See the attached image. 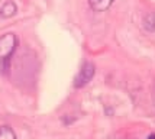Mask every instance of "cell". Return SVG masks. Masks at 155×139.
<instances>
[{"label":"cell","mask_w":155,"mask_h":139,"mask_svg":"<svg viewBox=\"0 0 155 139\" xmlns=\"http://www.w3.org/2000/svg\"><path fill=\"white\" fill-rule=\"evenodd\" d=\"M18 36L12 32L3 33L0 36V74H5L9 70L10 60L18 48Z\"/></svg>","instance_id":"cell-1"},{"label":"cell","mask_w":155,"mask_h":139,"mask_svg":"<svg viewBox=\"0 0 155 139\" xmlns=\"http://www.w3.org/2000/svg\"><path fill=\"white\" fill-rule=\"evenodd\" d=\"M96 74V67L93 62H84L83 64V67L80 68V71H78V74L75 75L74 78V87L75 88H81V87H84L86 84H88L90 81H91V78L94 77Z\"/></svg>","instance_id":"cell-2"},{"label":"cell","mask_w":155,"mask_h":139,"mask_svg":"<svg viewBox=\"0 0 155 139\" xmlns=\"http://www.w3.org/2000/svg\"><path fill=\"white\" fill-rule=\"evenodd\" d=\"M115 0H88V6L94 12H106Z\"/></svg>","instance_id":"cell-3"},{"label":"cell","mask_w":155,"mask_h":139,"mask_svg":"<svg viewBox=\"0 0 155 139\" xmlns=\"http://www.w3.org/2000/svg\"><path fill=\"white\" fill-rule=\"evenodd\" d=\"M16 12H18V7H16V5H15L13 2H10V0L6 2V3H3V6L0 7V16L5 18V19L15 16Z\"/></svg>","instance_id":"cell-4"},{"label":"cell","mask_w":155,"mask_h":139,"mask_svg":"<svg viewBox=\"0 0 155 139\" xmlns=\"http://www.w3.org/2000/svg\"><path fill=\"white\" fill-rule=\"evenodd\" d=\"M0 139H18V136L9 125H3L0 126Z\"/></svg>","instance_id":"cell-5"},{"label":"cell","mask_w":155,"mask_h":139,"mask_svg":"<svg viewBox=\"0 0 155 139\" xmlns=\"http://www.w3.org/2000/svg\"><path fill=\"white\" fill-rule=\"evenodd\" d=\"M147 139H155V133H151V135H149Z\"/></svg>","instance_id":"cell-6"}]
</instances>
